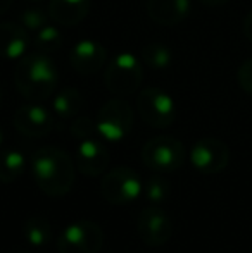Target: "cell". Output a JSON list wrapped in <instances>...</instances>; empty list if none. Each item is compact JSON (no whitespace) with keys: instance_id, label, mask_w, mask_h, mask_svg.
Listing matches in <instances>:
<instances>
[{"instance_id":"cell-1","label":"cell","mask_w":252,"mask_h":253,"mask_svg":"<svg viewBox=\"0 0 252 253\" xmlns=\"http://www.w3.org/2000/svg\"><path fill=\"white\" fill-rule=\"evenodd\" d=\"M31 174L49 197H64L74 184V164L66 152L57 147H44L31 157Z\"/></svg>"},{"instance_id":"cell-2","label":"cell","mask_w":252,"mask_h":253,"mask_svg":"<svg viewBox=\"0 0 252 253\" xmlns=\"http://www.w3.org/2000/svg\"><path fill=\"white\" fill-rule=\"evenodd\" d=\"M59 73L49 53L35 52L21 57L14 73L16 88L28 100H47L57 88Z\"/></svg>"},{"instance_id":"cell-3","label":"cell","mask_w":252,"mask_h":253,"mask_svg":"<svg viewBox=\"0 0 252 253\" xmlns=\"http://www.w3.org/2000/svg\"><path fill=\"white\" fill-rule=\"evenodd\" d=\"M144 81V69L137 57L131 52L116 53L107 64L104 73L105 88L116 97L133 95Z\"/></svg>"},{"instance_id":"cell-4","label":"cell","mask_w":252,"mask_h":253,"mask_svg":"<svg viewBox=\"0 0 252 253\" xmlns=\"http://www.w3.org/2000/svg\"><path fill=\"white\" fill-rule=\"evenodd\" d=\"M133 109L121 97L105 102L95 117L97 134L105 141L118 143L125 140L133 127Z\"/></svg>"},{"instance_id":"cell-5","label":"cell","mask_w":252,"mask_h":253,"mask_svg":"<svg viewBox=\"0 0 252 253\" xmlns=\"http://www.w3.org/2000/svg\"><path fill=\"white\" fill-rule=\"evenodd\" d=\"M142 160L154 172H175L185 162V147L173 136H155L144 145Z\"/></svg>"},{"instance_id":"cell-6","label":"cell","mask_w":252,"mask_h":253,"mask_svg":"<svg viewBox=\"0 0 252 253\" xmlns=\"http://www.w3.org/2000/svg\"><path fill=\"white\" fill-rule=\"evenodd\" d=\"M104 247V231L97 222L76 220L57 238L59 253H99Z\"/></svg>"},{"instance_id":"cell-7","label":"cell","mask_w":252,"mask_h":253,"mask_svg":"<svg viewBox=\"0 0 252 253\" xmlns=\"http://www.w3.org/2000/svg\"><path fill=\"white\" fill-rule=\"evenodd\" d=\"M137 110L145 124L152 127H168L176 119V103L161 88H145L137 98Z\"/></svg>"},{"instance_id":"cell-8","label":"cell","mask_w":252,"mask_h":253,"mask_svg":"<svg viewBox=\"0 0 252 253\" xmlns=\"http://www.w3.org/2000/svg\"><path fill=\"white\" fill-rule=\"evenodd\" d=\"M144 183L131 167L119 166L109 170L101 183V193L112 205H128L142 195Z\"/></svg>"},{"instance_id":"cell-9","label":"cell","mask_w":252,"mask_h":253,"mask_svg":"<svg viewBox=\"0 0 252 253\" xmlns=\"http://www.w3.org/2000/svg\"><path fill=\"white\" fill-rule=\"evenodd\" d=\"M190 162L202 174H218L228 166L230 148L218 138H202L192 147Z\"/></svg>"},{"instance_id":"cell-10","label":"cell","mask_w":252,"mask_h":253,"mask_svg":"<svg viewBox=\"0 0 252 253\" xmlns=\"http://www.w3.org/2000/svg\"><path fill=\"white\" fill-rule=\"evenodd\" d=\"M137 234L149 247H162L173 236V222L159 207H147L137 219Z\"/></svg>"},{"instance_id":"cell-11","label":"cell","mask_w":252,"mask_h":253,"mask_svg":"<svg viewBox=\"0 0 252 253\" xmlns=\"http://www.w3.org/2000/svg\"><path fill=\"white\" fill-rule=\"evenodd\" d=\"M14 127L30 138H44L54 129V116L45 107L28 103L14 112Z\"/></svg>"},{"instance_id":"cell-12","label":"cell","mask_w":252,"mask_h":253,"mask_svg":"<svg viewBox=\"0 0 252 253\" xmlns=\"http://www.w3.org/2000/svg\"><path fill=\"white\" fill-rule=\"evenodd\" d=\"M111 160V153L107 147L97 138L81 140L76 150V166L81 174L87 177H95L105 172Z\"/></svg>"},{"instance_id":"cell-13","label":"cell","mask_w":252,"mask_h":253,"mask_svg":"<svg viewBox=\"0 0 252 253\" xmlns=\"http://www.w3.org/2000/svg\"><path fill=\"white\" fill-rule=\"evenodd\" d=\"M107 59L104 45L95 40H80L69 52V64L80 74H95L101 71Z\"/></svg>"},{"instance_id":"cell-14","label":"cell","mask_w":252,"mask_h":253,"mask_svg":"<svg viewBox=\"0 0 252 253\" xmlns=\"http://www.w3.org/2000/svg\"><path fill=\"white\" fill-rule=\"evenodd\" d=\"M30 43V33L24 26L16 23H0V59H21L26 55Z\"/></svg>"},{"instance_id":"cell-15","label":"cell","mask_w":252,"mask_h":253,"mask_svg":"<svg viewBox=\"0 0 252 253\" xmlns=\"http://www.w3.org/2000/svg\"><path fill=\"white\" fill-rule=\"evenodd\" d=\"M147 14L161 26H176L190 14V0H147Z\"/></svg>"},{"instance_id":"cell-16","label":"cell","mask_w":252,"mask_h":253,"mask_svg":"<svg viewBox=\"0 0 252 253\" xmlns=\"http://www.w3.org/2000/svg\"><path fill=\"white\" fill-rule=\"evenodd\" d=\"M90 0H50L49 16L61 26H76L87 17Z\"/></svg>"},{"instance_id":"cell-17","label":"cell","mask_w":252,"mask_h":253,"mask_svg":"<svg viewBox=\"0 0 252 253\" xmlns=\"http://www.w3.org/2000/svg\"><path fill=\"white\" fill-rule=\"evenodd\" d=\"M23 234L33 247H47L54 238V227L44 215H30L24 220Z\"/></svg>"},{"instance_id":"cell-18","label":"cell","mask_w":252,"mask_h":253,"mask_svg":"<svg viewBox=\"0 0 252 253\" xmlns=\"http://www.w3.org/2000/svg\"><path fill=\"white\" fill-rule=\"evenodd\" d=\"M26 169V157L16 148L0 150V183H14Z\"/></svg>"},{"instance_id":"cell-19","label":"cell","mask_w":252,"mask_h":253,"mask_svg":"<svg viewBox=\"0 0 252 253\" xmlns=\"http://www.w3.org/2000/svg\"><path fill=\"white\" fill-rule=\"evenodd\" d=\"M52 109L55 116L61 119H73L83 109V97L76 88H64L54 97Z\"/></svg>"},{"instance_id":"cell-20","label":"cell","mask_w":252,"mask_h":253,"mask_svg":"<svg viewBox=\"0 0 252 253\" xmlns=\"http://www.w3.org/2000/svg\"><path fill=\"white\" fill-rule=\"evenodd\" d=\"M142 59L147 64L151 69L162 71L166 67H169L173 60V53L166 47L164 43H159V42H151L142 48Z\"/></svg>"},{"instance_id":"cell-21","label":"cell","mask_w":252,"mask_h":253,"mask_svg":"<svg viewBox=\"0 0 252 253\" xmlns=\"http://www.w3.org/2000/svg\"><path fill=\"white\" fill-rule=\"evenodd\" d=\"M169 191H171V184L161 172L152 174L142 188L144 197L151 203H162L169 197Z\"/></svg>"},{"instance_id":"cell-22","label":"cell","mask_w":252,"mask_h":253,"mask_svg":"<svg viewBox=\"0 0 252 253\" xmlns=\"http://www.w3.org/2000/svg\"><path fill=\"white\" fill-rule=\"evenodd\" d=\"M35 48L38 52H44V53H52V52H57L59 48L62 47V33L57 30L55 26H44L42 30L37 31L35 35Z\"/></svg>"},{"instance_id":"cell-23","label":"cell","mask_w":252,"mask_h":253,"mask_svg":"<svg viewBox=\"0 0 252 253\" xmlns=\"http://www.w3.org/2000/svg\"><path fill=\"white\" fill-rule=\"evenodd\" d=\"M49 17L50 16H47L42 9H26L21 12V26H24L28 31H38L47 26Z\"/></svg>"},{"instance_id":"cell-24","label":"cell","mask_w":252,"mask_h":253,"mask_svg":"<svg viewBox=\"0 0 252 253\" xmlns=\"http://www.w3.org/2000/svg\"><path fill=\"white\" fill-rule=\"evenodd\" d=\"M97 133V127H95V121H92L90 117L81 116L78 119H74V123L71 124V134L78 140H87L92 138Z\"/></svg>"},{"instance_id":"cell-25","label":"cell","mask_w":252,"mask_h":253,"mask_svg":"<svg viewBox=\"0 0 252 253\" xmlns=\"http://www.w3.org/2000/svg\"><path fill=\"white\" fill-rule=\"evenodd\" d=\"M237 81H239V86L252 97V59H247L240 64L237 71Z\"/></svg>"},{"instance_id":"cell-26","label":"cell","mask_w":252,"mask_h":253,"mask_svg":"<svg viewBox=\"0 0 252 253\" xmlns=\"http://www.w3.org/2000/svg\"><path fill=\"white\" fill-rule=\"evenodd\" d=\"M242 31H244V35H246L247 40L252 42V10H249V12L246 14V17H244Z\"/></svg>"},{"instance_id":"cell-27","label":"cell","mask_w":252,"mask_h":253,"mask_svg":"<svg viewBox=\"0 0 252 253\" xmlns=\"http://www.w3.org/2000/svg\"><path fill=\"white\" fill-rule=\"evenodd\" d=\"M199 2L204 3V5H207V7H219V5L228 3L230 0H199Z\"/></svg>"},{"instance_id":"cell-28","label":"cell","mask_w":252,"mask_h":253,"mask_svg":"<svg viewBox=\"0 0 252 253\" xmlns=\"http://www.w3.org/2000/svg\"><path fill=\"white\" fill-rule=\"evenodd\" d=\"M12 2H14V0H0V16H2V14H5L7 10L10 9Z\"/></svg>"},{"instance_id":"cell-29","label":"cell","mask_w":252,"mask_h":253,"mask_svg":"<svg viewBox=\"0 0 252 253\" xmlns=\"http://www.w3.org/2000/svg\"><path fill=\"white\" fill-rule=\"evenodd\" d=\"M2 143H3V131H2V127H0V147H2Z\"/></svg>"},{"instance_id":"cell-30","label":"cell","mask_w":252,"mask_h":253,"mask_svg":"<svg viewBox=\"0 0 252 253\" xmlns=\"http://www.w3.org/2000/svg\"><path fill=\"white\" fill-rule=\"evenodd\" d=\"M0 102H2V88H0Z\"/></svg>"},{"instance_id":"cell-31","label":"cell","mask_w":252,"mask_h":253,"mask_svg":"<svg viewBox=\"0 0 252 253\" xmlns=\"http://www.w3.org/2000/svg\"><path fill=\"white\" fill-rule=\"evenodd\" d=\"M30 2H37V0H30Z\"/></svg>"}]
</instances>
